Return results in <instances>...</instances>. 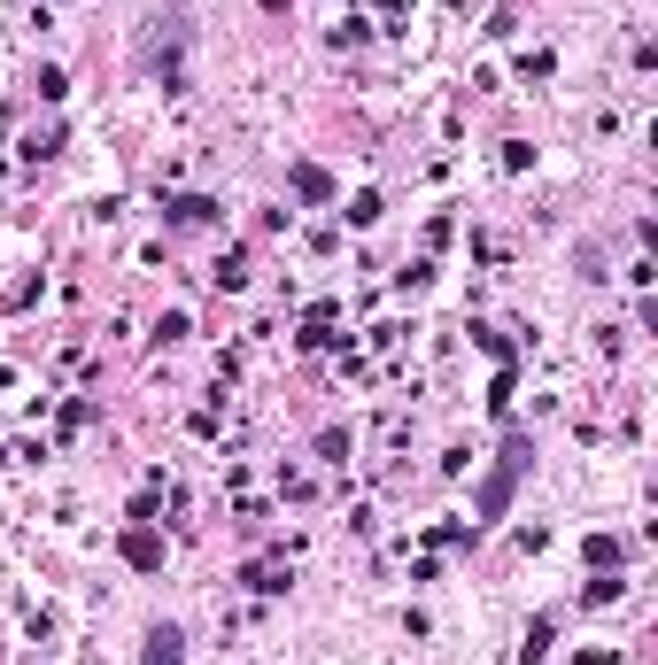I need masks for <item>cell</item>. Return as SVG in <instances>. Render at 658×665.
I'll return each instance as SVG.
<instances>
[{"instance_id":"obj_1","label":"cell","mask_w":658,"mask_h":665,"mask_svg":"<svg viewBox=\"0 0 658 665\" xmlns=\"http://www.w3.org/2000/svg\"><path fill=\"white\" fill-rule=\"evenodd\" d=\"M124 557H132V565L148 573V565H163V542H155L148 526H132V534H124Z\"/></svg>"},{"instance_id":"obj_2","label":"cell","mask_w":658,"mask_h":665,"mask_svg":"<svg viewBox=\"0 0 658 665\" xmlns=\"http://www.w3.org/2000/svg\"><path fill=\"white\" fill-rule=\"evenodd\" d=\"M148 665H179V627H155L148 635Z\"/></svg>"}]
</instances>
